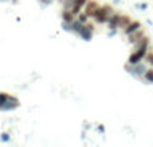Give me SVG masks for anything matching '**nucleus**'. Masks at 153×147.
Wrapping results in <instances>:
<instances>
[{
  "instance_id": "f257e3e1",
  "label": "nucleus",
  "mask_w": 153,
  "mask_h": 147,
  "mask_svg": "<svg viewBox=\"0 0 153 147\" xmlns=\"http://www.w3.org/2000/svg\"><path fill=\"white\" fill-rule=\"evenodd\" d=\"M113 8L110 7V5H103V7H100L97 11H95L94 16L93 18L95 19V21L97 23H108L109 19H110V16L113 15Z\"/></svg>"
},
{
  "instance_id": "39448f33",
  "label": "nucleus",
  "mask_w": 153,
  "mask_h": 147,
  "mask_svg": "<svg viewBox=\"0 0 153 147\" xmlns=\"http://www.w3.org/2000/svg\"><path fill=\"white\" fill-rule=\"evenodd\" d=\"M98 8H100V4H98L97 1H87V4L85 5V12L87 13V15L89 16H94V13H95V11L98 10Z\"/></svg>"
},
{
  "instance_id": "f3484780",
  "label": "nucleus",
  "mask_w": 153,
  "mask_h": 147,
  "mask_svg": "<svg viewBox=\"0 0 153 147\" xmlns=\"http://www.w3.org/2000/svg\"><path fill=\"white\" fill-rule=\"evenodd\" d=\"M81 8L82 7H79V5H74V7L71 8L73 13H74V15H79V13H81Z\"/></svg>"
},
{
  "instance_id": "2eb2a0df",
  "label": "nucleus",
  "mask_w": 153,
  "mask_h": 147,
  "mask_svg": "<svg viewBox=\"0 0 153 147\" xmlns=\"http://www.w3.org/2000/svg\"><path fill=\"white\" fill-rule=\"evenodd\" d=\"M145 59H146V62H148L149 64H152V66H153V52H149V54H146Z\"/></svg>"
},
{
  "instance_id": "a211bd4d",
  "label": "nucleus",
  "mask_w": 153,
  "mask_h": 147,
  "mask_svg": "<svg viewBox=\"0 0 153 147\" xmlns=\"http://www.w3.org/2000/svg\"><path fill=\"white\" fill-rule=\"evenodd\" d=\"M1 137H3V138H1V139H3V140H4V142H5V140H8V139H10V135H8V134H3V135H1Z\"/></svg>"
},
{
  "instance_id": "ddd939ff",
  "label": "nucleus",
  "mask_w": 153,
  "mask_h": 147,
  "mask_svg": "<svg viewBox=\"0 0 153 147\" xmlns=\"http://www.w3.org/2000/svg\"><path fill=\"white\" fill-rule=\"evenodd\" d=\"M8 96H10L8 94H4V92H0V108H1L3 106H4V103H5V102H7Z\"/></svg>"
},
{
  "instance_id": "9d476101",
  "label": "nucleus",
  "mask_w": 153,
  "mask_h": 147,
  "mask_svg": "<svg viewBox=\"0 0 153 147\" xmlns=\"http://www.w3.org/2000/svg\"><path fill=\"white\" fill-rule=\"evenodd\" d=\"M132 19H130V16H128V15H121V19H120V24H118V27L120 28H126L128 26H129L130 23H132Z\"/></svg>"
},
{
  "instance_id": "f03ea898",
  "label": "nucleus",
  "mask_w": 153,
  "mask_h": 147,
  "mask_svg": "<svg viewBox=\"0 0 153 147\" xmlns=\"http://www.w3.org/2000/svg\"><path fill=\"white\" fill-rule=\"evenodd\" d=\"M146 54H148V47L137 48V50H134V52L130 54L129 59H128V63H130V64H137V63H140V62L146 56Z\"/></svg>"
},
{
  "instance_id": "6e6552de",
  "label": "nucleus",
  "mask_w": 153,
  "mask_h": 147,
  "mask_svg": "<svg viewBox=\"0 0 153 147\" xmlns=\"http://www.w3.org/2000/svg\"><path fill=\"white\" fill-rule=\"evenodd\" d=\"M141 28V23L140 21H132V23L129 24V26L126 27V28L124 29V32H125V35H130V34H133V32H136L137 29H140Z\"/></svg>"
},
{
  "instance_id": "9b49d317",
  "label": "nucleus",
  "mask_w": 153,
  "mask_h": 147,
  "mask_svg": "<svg viewBox=\"0 0 153 147\" xmlns=\"http://www.w3.org/2000/svg\"><path fill=\"white\" fill-rule=\"evenodd\" d=\"M83 26H85V24L81 23L79 20H74L71 23V31H75V32H78V34H79V32H81V29L83 28Z\"/></svg>"
},
{
  "instance_id": "aec40b11",
  "label": "nucleus",
  "mask_w": 153,
  "mask_h": 147,
  "mask_svg": "<svg viewBox=\"0 0 153 147\" xmlns=\"http://www.w3.org/2000/svg\"><path fill=\"white\" fill-rule=\"evenodd\" d=\"M140 7H141V10H146V4H145V3H144V4H141Z\"/></svg>"
},
{
  "instance_id": "f8f14e48",
  "label": "nucleus",
  "mask_w": 153,
  "mask_h": 147,
  "mask_svg": "<svg viewBox=\"0 0 153 147\" xmlns=\"http://www.w3.org/2000/svg\"><path fill=\"white\" fill-rule=\"evenodd\" d=\"M145 79L149 82V83H153V68L152 70H146V72L144 74Z\"/></svg>"
},
{
  "instance_id": "20e7f679",
  "label": "nucleus",
  "mask_w": 153,
  "mask_h": 147,
  "mask_svg": "<svg viewBox=\"0 0 153 147\" xmlns=\"http://www.w3.org/2000/svg\"><path fill=\"white\" fill-rule=\"evenodd\" d=\"M93 29H94V26L93 24H85L83 28L81 29V32H79V35H81L82 37H83L85 40H90L93 36Z\"/></svg>"
},
{
  "instance_id": "0eeeda50",
  "label": "nucleus",
  "mask_w": 153,
  "mask_h": 147,
  "mask_svg": "<svg viewBox=\"0 0 153 147\" xmlns=\"http://www.w3.org/2000/svg\"><path fill=\"white\" fill-rule=\"evenodd\" d=\"M120 19H121V13H113V15L110 16V19H109V21H108L110 29H116L117 27H118Z\"/></svg>"
},
{
  "instance_id": "4468645a",
  "label": "nucleus",
  "mask_w": 153,
  "mask_h": 147,
  "mask_svg": "<svg viewBox=\"0 0 153 147\" xmlns=\"http://www.w3.org/2000/svg\"><path fill=\"white\" fill-rule=\"evenodd\" d=\"M87 16H89V15H87L86 12H85V13H79V15H78V20L81 21V23L86 24L87 23Z\"/></svg>"
},
{
  "instance_id": "dca6fc26",
  "label": "nucleus",
  "mask_w": 153,
  "mask_h": 147,
  "mask_svg": "<svg viewBox=\"0 0 153 147\" xmlns=\"http://www.w3.org/2000/svg\"><path fill=\"white\" fill-rule=\"evenodd\" d=\"M89 0H75V4L74 5H79V7H85L87 4Z\"/></svg>"
},
{
  "instance_id": "6ab92c4d",
  "label": "nucleus",
  "mask_w": 153,
  "mask_h": 147,
  "mask_svg": "<svg viewBox=\"0 0 153 147\" xmlns=\"http://www.w3.org/2000/svg\"><path fill=\"white\" fill-rule=\"evenodd\" d=\"M39 1H42L43 4H50V3H53V0H39Z\"/></svg>"
},
{
  "instance_id": "423d86ee",
  "label": "nucleus",
  "mask_w": 153,
  "mask_h": 147,
  "mask_svg": "<svg viewBox=\"0 0 153 147\" xmlns=\"http://www.w3.org/2000/svg\"><path fill=\"white\" fill-rule=\"evenodd\" d=\"M19 106V100L16 99V98H13V96H8V99H7V102L4 103V106L1 107V110H13V108H16Z\"/></svg>"
},
{
  "instance_id": "1a4fd4ad",
  "label": "nucleus",
  "mask_w": 153,
  "mask_h": 147,
  "mask_svg": "<svg viewBox=\"0 0 153 147\" xmlns=\"http://www.w3.org/2000/svg\"><path fill=\"white\" fill-rule=\"evenodd\" d=\"M74 13H73L71 10H65L63 13H62V19H63V21H66V23H73L74 21Z\"/></svg>"
},
{
  "instance_id": "7ed1b4c3",
  "label": "nucleus",
  "mask_w": 153,
  "mask_h": 147,
  "mask_svg": "<svg viewBox=\"0 0 153 147\" xmlns=\"http://www.w3.org/2000/svg\"><path fill=\"white\" fill-rule=\"evenodd\" d=\"M144 36H145V31H144L143 28H140V29H137L136 32H133V34L128 35V42H129L130 44H136V43L140 42Z\"/></svg>"
}]
</instances>
